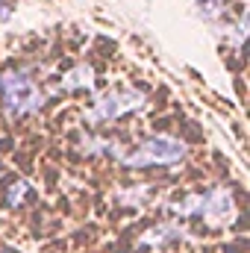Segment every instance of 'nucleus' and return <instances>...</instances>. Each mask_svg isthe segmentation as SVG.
Masks as SVG:
<instances>
[{
  "mask_svg": "<svg viewBox=\"0 0 250 253\" xmlns=\"http://www.w3.org/2000/svg\"><path fill=\"white\" fill-rule=\"evenodd\" d=\"M180 156H183V147H180L177 141H171V138H150V141L141 144L138 153L129 156L126 162H129V165H150V162L162 165V162H177Z\"/></svg>",
  "mask_w": 250,
  "mask_h": 253,
  "instance_id": "f03ea898",
  "label": "nucleus"
},
{
  "mask_svg": "<svg viewBox=\"0 0 250 253\" xmlns=\"http://www.w3.org/2000/svg\"><path fill=\"white\" fill-rule=\"evenodd\" d=\"M0 97H3V106H6L12 115L33 112V109H39V103H42V94L36 91V85H33L24 74H6L3 83H0Z\"/></svg>",
  "mask_w": 250,
  "mask_h": 253,
  "instance_id": "f257e3e1",
  "label": "nucleus"
}]
</instances>
